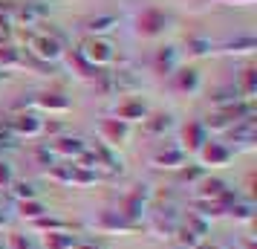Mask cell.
I'll list each match as a JSON object with an SVG mask.
<instances>
[{
    "instance_id": "cell-1",
    "label": "cell",
    "mask_w": 257,
    "mask_h": 249,
    "mask_svg": "<svg viewBox=\"0 0 257 249\" xmlns=\"http://www.w3.org/2000/svg\"><path fill=\"white\" fill-rule=\"evenodd\" d=\"M26 44H29V55L41 64H58L64 55H67V47H64V41L58 35H52V32H32V35L26 38Z\"/></svg>"
},
{
    "instance_id": "cell-2",
    "label": "cell",
    "mask_w": 257,
    "mask_h": 249,
    "mask_svg": "<svg viewBox=\"0 0 257 249\" xmlns=\"http://www.w3.org/2000/svg\"><path fill=\"white\" fill-rule=\"evenodd\" d=\"M118 212H121L130 223L139 229L142 220L153 212V189H151V186H145V183L133 186V189L127 191V197L121 200V209H118Z\"/></svg>"
},
{
    "instance_id": "cell-3",
    "label": "cell",
    "mask_w": 257,
    "mask_h": 249,
    "mask_svg": "<svg viewBox=\"0 0 257 249\" xmlns=\"http://www.w3.org/2000/svg\"><path fill=\"white\" fill-rule=\"evenodd\" d=\"M93 70H107L113 61H116V44L110 38H84L81 47L75 49Z\"/></svg>"
},
{
    "instance_id": "cell-4",
    "label": "cell",
    "mask_w": 257,
    "mask_h": 249,
    "mask_svg": "<svg viewBox=\"0 0 257 249\" xmlns=\"http://www.w3.org/2000/svg\"><path fill=\"white\" fill-rule=\"evenodd\" d=\"M44 128H47V122L35 110H21L6 122V131L12 133L15 139H35V136L44 133Z\"/></svg>"
},
{
    "instance_id": "cell-5",
    "label": "cell",
    "mask_w": 257,
    "mask_h": 249,
    "mask_svg": "<svg viewBox=\"0 0 257 249\" xmlns=\"http://www.w3.org/2000/svg\"><path fill=\"white\" fill-rule=\"evenodd\" d=\"M52 154L58 156V162H72V159H81L87 151H90V145L84 136H70V133H61L52 139Z\"/></svg>"
},
{
    "instance_id": "cell-6",
    "label": "cell",
    "mask_w": 257,
    "mask_h": 249,
    "mask_svg": "<svg viewBox=\"0 0 257 249\" xmlns=\"http://www.w3.org/2000/svg\"><path fill=\"white\" fill-rule=\"evenodd\" d=\"M199 156V162H202V168H222V165H228L234 159V148L231 145H225V142H217V139H208V142L202 145L197 151Z\"/></svg>"
},
{
    "instance_id": "cell-7",
    "label": "cell",
    "mask_w": 257,
    "mask_h": 249,
    "mask_svg": "<svg viewBox=\"0 0 257 249\" xmlns=\"http://www.w3.org/2000/svg\"><path fill=\"white\" fill-rule=\"evenodd\" d=\"M171 26V15H165L162 9H145L136 18V32L142 38H159Z\"/></svg>"
},
{
    "instance_id": "cell-8",
    "label": "cell",
    "mask_w": 257,
    "mask_h": 249,
    "mask_svg": "<svg viewBox=\"0 0 257 249\" xmlns=\"http://www.w3.org/2000/svg\"><path fill=\"white\" fill-rule=\"evenodd\" d=\"M205 142H208V131H205V125H202L199 119H191L185 128H182V145H179V148H182L185 154H197Z\"/></svg>"
},
{
    "instance_id": "cell-9",
    "label": "cell",
    "mask_w": 257,
    "mask_h": 249,
    "mask_svg": "<svg viewBox=\"0 0 257 249\" xmlns=\"http://www.w3.org/2000/svg\"><path fill=\"white\" fill-rule=\"evenodd\" d=\"M171 84H174L176 93L194 96V93H199V87H202V75H199V70H194V67H179V70L171 75Z\"/></svg>"
},
{
    "instance_id": "cell-10",
    "label": "cell",
    "mask_w": 257,
    "mask_h": 249,
    "mask_svg": "<svg viewBox=\"0 0 257 249\" xmlns=\"http://www.w3.org/2000/svg\"><path fill=\"white\" fill-rule=\"evenodd\" d=\"M185 159H188V154L179 148V145H162V148L153 151L151 165L153 168H182Z\"/></svg>"
},
{
    "instance_id": "cell-11",
    "label": "cell",
    "mask_w": 257,
    "mask_h": 249,
    "mask_svg": "<svg viewBox=\"0 0 257 249\" xmlns=\"http://www.w3.org/2000/svg\"><path fill=\"white\" fill-rule=\"evenodd\" d=\"M98 133H101L104 145H110V148H118L121 142H127V136H130V125L113 116V119H104V122H101Z\"/></svg>"
},
{
    "instance_id": "cell-12",
    "label": "cell",
    "mask_w": 257,
    "mask_h": 249,
    "mask_svg": "<svg viewBox=\"0 0 257 249\" xmlns=\"http://www.w3.org/2000/svg\"><path fill=\"white\" fill-rule=\"evenodd\" d=\"M148 113H151V110H148V102L139 99V96H130V99H124V102L116 107V119L127 122V125H133V122H145Z\"/></svg>"
},
{
    "instance_id": "cell-13",
    "label": "cell",
    "mask_w": 257,
    "mask_h": 249,
    "mask_svg": "<svg viewBox=\"0 0 257 249\" xmlns=\"http://www.w3.org/2000/svg\"><path fill=\"white\" fill-rule=\"evenodd\" d=\"M142 128H145V133L151 139H165L176 128V119H174V113H153V116L148 113V119L142 122Z\"/></svg>"
},
{
    "instance_id": "cell-14",
    "label": "cell",
    "mask_w": 257,
    "mask_h": 249,
    "mask_svg": "<svg viewBox=\"0 0 257 249\" xmlns=\"http://www.w3.org/2000/svg\"><path fill=\"white\" fill-rule=\"evenodd\" d=\"M95 156V162H98V171L107 168L110 174H124V159L116 154V148H110L104 142H95V148H90Z\"/></svg>"
},
{
    "instance_id": "cell-15",
    "label": "cell",
    "mask_w": 257,
    "mask_h": 249,
    "mask_svg": "<svg viewBox=\"0 0 257 249\" xmlns=\"http://www.w3.org/2000/svg\"><path fill=\"white\" fill-rule=\"evenodd\" d=\"M32 105L38 110H49V113H67L72 107L70 96L58 93V90H49V93H35L32 96Z\"/></svg>"
},
{
    "instance_id": "cell-16",
    "label": "cell",
    "mask_w": 257,
    "mask_h": 249,
    "mask_svg": "<svg viewBox=\"0 0 257 249\" xmlns=\"http://www.w3.org/2000/svg\"><path fill=\"white\" fill-rule=\"evenodd\" d=\"M41 18H47V6H41V3H15L12 9L15 26H35Z\"/></svg>"
},
{
    "instance_id": "cell-17",
    "label": "cell",
    "mask_w": 257,
    "mask_h": 249,
    "mask_svg": "<svg viewBox=\"0 0 257 249\" xmlns=\"http://www.w3.org/2000/svg\"><path fill=\"white\" fill-rule=\"evenodd\" d=\"M228 139L237 142L240 148H254V142H257V122H254V116H248V119H243V122H237L234 128H228Z\"/></svg>"
},
{
    "instance_id": "cell-18",
    "label": "cell",
    "mask_w": 257,
    "mask_h": 249,
    "mask_svg": "<svg viewBox=\"0 0 257 249\" xmlns=\"http://www.w3.org/2000/svg\"><path fill=\"white\" fill-rule=\"evenodd\" d=\"M176 226H179V214L174 209H159V212H151V229L162 237H174Z\"/></svg>"
},
{
    "instance_id": "cell-19",
    "label": "cell",
    "mask_w": 257,
    "mask_h": 249,
    "mask_svg": "<svg viewBox=\"0 0 257 249\" xmlns=\"http://www.w3.org/2000/svg\"><path fill=\"white\" fill-rule=\"evenodd\" d=\"M153 70L159 72V75H174L179 70V49L176 47H159L156 49V55H153Z\"/></svg>"
},
{
    "instance_id": "cell-20",
    "label": "cell",
    "mask_w": 257,
    "mask_h": 249,
    "mask_svg": "<svg viewBox=\"0 0 257 249\" xmlns=\"http://www.w3.org/2000/svg\"><path fill=\"white\" fill-rule=\"evenodd\" d=\"M95 226H98L101 232H133V229H136V226L130 223L118 209H107V212H101V217H98V223Z\"/></svg>"
},
{
    "instance_id": "cell-21",
    "label": "cell",
    "mask_w": 257,
    "mask_h": 249,
    "mask_svg": "<svg viewBox=\"0 0 257 249\" xmlns=\"http://www.w3.org/2000/svg\"><path fill=\"white\" fill-rule=\"evenodd\" d=\"M116 26H118L116 15H98V18H90V21L84 24V29H87L90 38H104L107 32H113Z\"/></svg>"
},
{
    "instance_id": "cell-22",
    "label": "cell",
    "mask_w": 257,
    "mask_h": 249,
    "mask_svg": "<svg viewBox=\"0 0 257 249\" xmlns=\"http://www.w3.org/2000/svg\"><path fill=\"white\" fill-rule=\"evenodd\" d=\"M81 243V237L72 235V229H64V232H47L44 237V249H75Z\"/></svg>"
},
{
    "instance_id": "cell-23",
    "label": "cell",
    "mask_w": 257,
    "mask_h": 249,
    "mask_svg": "<svg viewBox=\"0 0 257 249\" xmlns=\"http://www.w3.org/2000/svg\"><path fill=\"white\" fill-rule=\"evenodd\" d=\"M6 194H9L12 200H18V203L38 200V197H41V191H38V186H35V183H29V180H18V177L12 180V186L6 189Z\"/></svg>"
},
{
    "instance_id": "cell-24",
    "label": "cell",
    "mask_w": 257,
    "mask_h": 249,
    "mask_svg": "<svg viewBox=\"0 0 257 249\" xmlns=\"http://www.w3.org/2000/svg\"><path fill=\"white\" fill-rule=\"evenodd\" d=\"M179 223L185 226L188 232H194V235L199 237V240H208V232H211V220L205 217V214L199 212H188L185 217H179Z\"/></svg>"
},
{
    "instance_id": "cell-25",
    "label": "cell",
    "mask_w": 257,
    "mask_h": 249,
    "mask_svg": "<svg viewBox=\"0 0 257 249\" xmlns=\"http://www.w3.org/2000/svg\"><path fill=\"white\" fill-rule=\"evenodd\" d=\"M240 102H245V99L237 87H220V90H214V96H211L214 110H225V107H234V105H240Z\"/></svg>"
},
{
    "instance_id": "cell-26",
    "label": "cell",
    "mask_w": 257,
    "mask_h": 249,
    "mask_svg": "<svg viewBox=\"0 0 257 249\" xmlns=\"http://www.w3.org/2000/svg\"><path fill=\"white\" fill-rule=\"evenodd\" d=\"M254 49H257L254 35H240V38H234V41H225L220 47V52H228V55H251Z\"/></svg>"
},
{
    "instance_id": "cell-27",
    "label": "cell",
    "mask_w": 257,
    "mask_h": 249,
    "mask_svg": "<svg viewBox=\"0 0 257 249\" xmlns=\"http://www.w3.org/2000/svg\"><path fill=\"white\" fill-rule=\"evenodd\" d=\"M225 214H228L231 220H240V223H251V220H254V203L237 197V200L225 209Z\"/></svg>"
},
{
    "instance_id": "cell-28",
    "label": "cell",
    "mask_w": 257,
    "mask_h": 249,
    "mask_svg": "<svg viewBox=\"0 0 257 249\" xmlns=\"http://www.w3.org/2000/svg\"><path fill=\"white\" fill-rule=\"evenodd\" d=\"M237 90L243 93V99L245 102H251L257 96V67L254 64H248L243 70V75H240V84H237Z\"/></svg>"
},
{
    "instance_id": "cell-29",
    "label": "cell",
    "mask_w": 257,
    "mask_h": 249,
    "mask_svg": "<svg viewBox=\"0 0 257 249\" xmlns=\"http://www.w3.org/2000/svg\"><path fill=\"white\" fill-rule=\"evenodd\" d=\"M185 47H188V55H194V58H205V55L214 52V41L205 38V35H188Z\"/></svg>"
},
{
    "instance_id": "cell-30",
    "label": "cell",
    "mask_w": 257,
    "mask_h": 249,
    "mask_svg": "<svg viewBox=\"0 0 257 249\" xmlns=\"http://www.w3.org/2000/svg\"><path fill=\"white\" fill-rule=\"evenodd\" d=\"M18 209H21V217H24V220H32V223L49 214V209H47V206H44L41 200H26V203H18Z\"/></svg>"
},
{
    "instance_id": "cell-31",
    "label": "cell",
    "mask_w": 257,
    "mask_h": 249,
    "mask_svg": "<svg viewBox=\"0 0 257 249\" xmlns=\"http://www.w3.org/2000/svg\"><path fill=\"white\" fill-rule=\"evenodd\" d=\"M26 58H24V52L21 49H15V47H0V67L3 70H9V67H24Z\"/></svg>"
},
{
    "instance_id": "cell-32",
    "label": "cell",
    "mask_w": 257,
    "mask_h": 249,
    "mask_svg": "<svg viewBox=\"0 0 257 249\" xmlns=\"http://www.w3.org/2000/svg\"><path fill=\"white\" fill-rule=\"evenodd\" d=\"M49 180L72 186V162H55V165L49 168Z\"/></svg>"
},
{
    "instance_id": "cell-33",
    "label": "cell",
    "mask_w": 257,
    "mask_h": 249,
    "mask_svg": "<svg viewBox=\"0 0 257 249\" xmlns=\"http://www.w3.org/2000/svg\"><path fill=\"white\" fill-rule=\"evenodd\" d=\"M202 177H208V174H205V168H202V165L182 168V174H179V180H182V183H188V186H197V183H199Z\"/></svg>"
},
{
    "instance_id": "cell-34",
    "label": "cell",
    "mask_w": 257,
    "mask_h": 249,
    "mask_svg": "<svg viewBox=\"0 0 257 249\" xmlns=\"http://www.w3.org/2000/svg\"><path fill=\"white\" fill-rule=\"evenodd\" d=\"M6 249H38V243H35V237L32 235H12Z\"/></svg>"
},
{
    "instance_id": "cell-35",
    "label": "cell",
    "mask_w": 257,
    "mask_h": 249,
    "mask_svg": "<svg viewBox=\"0 0 257 249\" xmlns=\"http://www.w3.org/2000/svg\"><path fill=\"white\" fill-rule=\"evenodd\" d=\"M35 156H38V162H41V165H47V168H52L55 162H58V156L52 154V148H49V142H47V145H38Z\"/></svg>"
},
{
    "instance_id": "cell-36",
    "label": "cell",
    "mask_w": 257,
    "mask_h": 249,
    "mask_svg": "<svg viewBox=\"0 0 257 249\" xmlns=\"http://www.w3.org/2000/svg\"><path fill=\"white\" fill-rule=\"evenodd\" d=\"M15 180V171H12V162H6V159H0V189H9Z\"/></svg>"
},
{
    "instance_id": "cell-37",
    "label": "cell",
    "mask_w": 257,
    "mask_h": 249,
    "mask_svg": "<svg viewBox=\"0 0 257 249\" xmlns=\"http://www.w3.org/2000/svg\"><path fill=\"white\" fill-rule=\"evenodd\" d=\"M12 223H15L12 209H0V232H3V229H12Z\"/></svg>"
},
{
    "instance_id": "cell-38",
    "label": "cell",
    "mask_w": 257,
    "mask_h": 249,
    "mask_svg": "<svg viewBox=\"0 0 257 249\" xmlns=\"http://www.w3.org/2000/svg\"><path fill=\"white\" fill-rule=\"evenodd\" d=\"M0 209H12V197L6 194V189H0Z\"/></svg>"
},
{
    "instance_id": "cell-39",
    "label": "cell",
    "mask_w": 257,
    "mask_h": 249,
    "mask_svg": "<svg viewBox=\"0 0 257 249\" xmlns=\"http://www.w3.org/2000/svg\"><path fill=\"white\" fill-rule=\"evenodd\" d=\"M222 3H228V6H251L254 0H222Z\"/></svg>"
},
{
    "instance_id": "cell-40",
    "label": "cell",
    "mask_w": 257,
    "mask_h": 249,
    "mask_svg": "<svg viewBox=\"0 0 257 249\" xmlns=\"http://www.w3.org/2000/svg\"><path fill=\"white\" fill-rule=\"evenodd\" d=\"M75 249H101V246H95V243H84V240H81V243H78Z\"/></svg>"
},
{
    "instance_id": "cell-41",
    "label": "cell",
    "mask_w": 257,
    "mask_h": 249,
    "mask_svg": "<svg viewBox=\"0 0 257 249\" xmlns=\"http://www.w3.org/2000/svg\"><path fill=\"white\" fill-rule=\"evenodd\" d=\"M3 41H6V32H0V47H3Z\"/></svg>"
},
{
    "instance_id": "cell-42",
    "label": "cell",
    "mask_w": 257,
    "mask_h": 249,
    "mask_svg": "<svg viewBox=\"0 0 257 249\" xmlns=\"http://www.w3.org/2000/svg\"><path fill=\"white\" fill-rule=\"evenodd\" d=\"M0 249H6V246H3V243H0Z\"/></svg>"
}]
</instances>
